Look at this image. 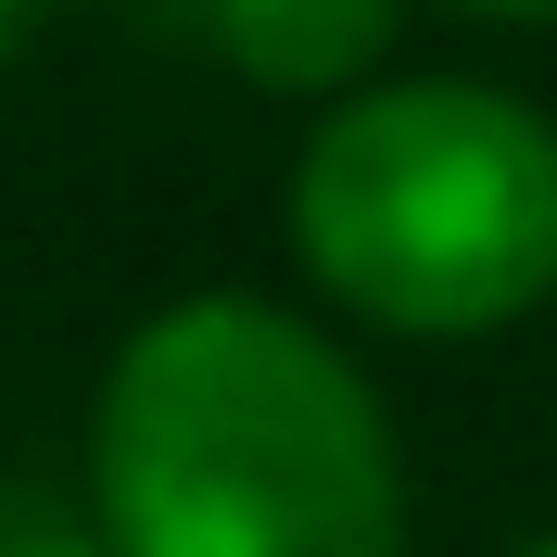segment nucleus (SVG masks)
<instances>
[{
	"label": "nucleus",
	"mask_w": 557,
	"mask_h": 557,
	"mask_svg": "<svg viewBox=\"0 0 557 557\" xmlns=\"http://www.w3.org/2000/svg\"><path fill=\"white\" fill-rule=\"evenodd\" d=\"M444 13H494V26H545L557 0H444Z\"/></svg>",
	"instance_id": "39448f33"
},
{
	"label": "nucleus",
	"mask_w": 557,
	"mask_h": 557,
	"mask_svg": "<svg viewBox=\"0 0 557 557\" xmlns=\"http://www.w3.org/2000/svg\"><path fill=\"white\" fill-rule=\"evenodd\" d=\"M38 13H51V0H0V76H13V51L38 38Z\"/></svg>",
	"instance_id": "20e7f679"
},
{
	"label": "nucleus",
	"mask_w": 557,
	"mask_h": 557,
	"mask_svg": "<svg viewBox=\"0 0 557 557\" xmlns=\"http://www.w3.org/2000/svg\"><path fill=\"white\" fill-rule=\"evenodd\" d=\"M292 253L393 343H482L557 292V127L482 76H368L292 152Z\"/></svg>",
	"instance_id": "f03ea898"
},
{
	"label": "nucleus",
	"mask_w": 557,
	"mask_h": 557,
	"mask_svg": "<svg viewBox=\"0 0 557 557\" xmlns=\"http://www.w3.org/2000/svg\"><path fill=\"white\" fill-rule=\"evenodd\" d=\"M89 507L114 557H406L368 368L267 292H177L114 343Z\"/></svg>",
	"instance_id": "f257e3e1"
},
{
	"label": "nucleus",
	"mask_w": 557,
	"mask_h": 557,
	"mask_svg": "<svg viewBox=\"0 0 557 557\" xmlns=\"http://www.w3.org/2000/svg\"><path fill=\"white\" fill-rule=\"evenodd\" d=\"M520 557H557V532H545V545H520Z\"/></svg>",
	"instance_id": "0eeeda50"
},
{
	"label": "nucleus",
	"mask_w": 557,
	"mask_h": 557,
	"mask_svg": "<svg viewBox=\"0 0 557 557\" xmlns=\"http://www.w3.org/2000/svg\"><path fill=\"white\" fill-rule=\"evenodd\" d=\"M393 13L406 0H203V38L228 51L242 89L278 102H355L393 51Z\"/></svg>",
	"instance_id": "7ed1b4c3"
},
{
	"label": "nucleus",
	"mask_w": 557,
	"mask_h": 557,
	"mask_svg": "<svg viewBox=\"0 0 557 557\" xmlns=\"http://www.w3.org/2000/svg\"><path fill=\"white\" fill-rule=\"evenodd\" d=\"M13 557H114V545H64V532H38V545H13Z\"/></svg>",
	"instance_id": "423d86ee"
}]
</instances>
